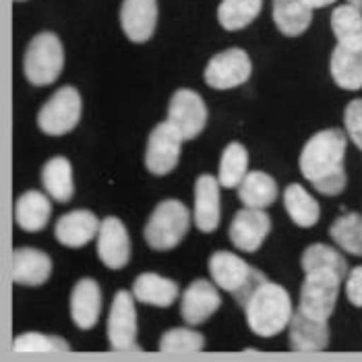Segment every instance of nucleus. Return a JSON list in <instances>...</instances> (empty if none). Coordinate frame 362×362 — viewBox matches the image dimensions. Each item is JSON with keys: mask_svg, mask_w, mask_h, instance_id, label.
<instances>
[{"mask_svg": "<svg viewBox=\"0 0 362 362\" xmlns=\"http://www.w3.org/2000/svg\"><path fill=\"white\" fill-rule=\"evenodd\" d=\"M209 274L222 290L230 292L238 300V305L259 281L265 279V274L251 267L238 255L228 251H216L209 257Z\"/></svg>", "mask_w": 362, "mask_h": 362, "instance_id": "obj_5", "label": "nucleus"}, {"mask_svg": "<svg viewBox=\"0 0 362 362\" xmlns=\"http://www.w3.org/2000/svg\"><path fill=\"white\" fill-rule=\"evenodd\" d=\"M98 257L110 269H122L131 259V238L124 223L108 216L100 223L98 232Z\"/></svg>", "mask_w": 362, "mask_h": 362, "instance_id": "obj_13", "label": "nucleus"}, {"mask_svg": "<svg viewBox=\"0 0 362 362\" xmlns=\"http://www.w3.org/2000/svg\"><path fill=\"white\" fill-rule=\"evenodd\" d=\"M120 25L131 42H147L158 25V0H124L120 8Z\"/></svg>", "mask_w": 362, "mask_h": 362, "instance_id": "obj_15", "label": "nucleus"}, {"mask_svg": "<svg viewBox=\"0 0 362 362\" xmlns=\"http://www.w3.org/2000/svg\"><path fill=\"white\" fill-rule=\"evenodd\" d=\"M348 2H350V4H354L356 8H361L362 11V0H348Z\"/></svg>", "mask_w": 362, "mask_h": 362, "instance_id": "obj_38", "label": "nucleus"}, {"mask_svg": "<svg viewBox=\"0 0 362 362\" xmlns=\"http://www.w3.org/2000/svg\"><path fill=\"white\" fill-rule=\"evenodd\" d=\"M52 274L50 255L37 249H17L11 255V279L21 286H42Z\"/></svg>", "mask_w": 362, "mask_h": 362, "instance_id": "obj_19", "label": "nucleus"}, {"mask_svg": "<svg viewBox=\"0 0 362 362\" xmlns=\"http://www.w3.org/2000/svg\"><path fill=\"white\" fill-rule=\"evenodd\" d=\"M191 226V211L176 199L162 201L145 223L143 236L153 251H172L182 243Z\"/></svg>", "mask_w": 362, "mask_h": 362, "instance_id": "obj_3", "label": "nucleus"}, {"mask_svg": "<svg viewBox=\"0 0 362 362\" xmlns=\"http://www.w3.org/2000/svg\"><path fill=\"white\" fill-rule=\"evenodd\" d=\"M238 199L245 207L265 209L278 199V182L265 172H249L238 187Z\"/></svg>", "mask_w": 362, "mask_h": 362, "instance_id": "obj_26", "label": "nucleus"}, {"mask_svg": "<svg viewBox=\"0 0 362 362\" xmlns=\"http://www.w3.org/2000/svg\"><path fill=\"white\" fill-rule=\"evenodd\" d=\"M252 64L240 48H228L216 54L205 66V83L214 89H232L251 79Z\"/></svg>", "mask_w": 362, "mask_h": 362, "instance_id": "obj_10", "label": "nucleus"}, {"mask_svg": "<svg viewBox=\"0 0 362 362\" xmlns=\"http://www.w3.org/2000/svg\"><path fill=\"white\" fill-rule=\"evenodd\" d=\"M133 294L143 305L168 308L178 298V284L158 274H141L133 284Z\"/></svg>", "mask_w": 362, "mask_h": 362, "instance_id": "obj_22", "label": "nucleus"}, {"mask_svg": "<svg viewBox=\"0 0 362 362\" xmlns=\"http://www.w3.org/2000/svg\"><path fill=\"white\" fill-rule=\"evenodd\" d=\"M300 265H303L305 274L310 269H332L344 278L348 276V263H346L344 255L332 249V247H327V245H321V243L310 245L305 249Z\"/></svg>", "mask_w": 362, "mask_h": 362, "instance_id": "obj_32", "label": "nucleus"}, {"mask_svg": "<svg viewBox=\"0 0 362 362\" xmlns=\"http://www.w3.org/2000/svg\"><path fill=\"white\" fill-rule=\"evenodd\" d=\"M329 236L341 251L362 257V216L361 214H344L329 226Z\"/></svg>", "mask_w": 362, "mask_h": 362, "instance_id": "obj_31", "label": "nucleus"}, {"mask_svg": "<svg viewBox=\"0 0 362 362\" xmlns=\"http://www.w3.org/2000/svg\"><path fill=\"white\" fill-rule=\"evenodd\" d=\"M222 305V296L216 288V281L195 279L189 284V288L182 294L180 300V315L189 325L205 323Z\"/></svg>", "mask_w": 362, "mask_h": 362, "instance_id": "obj_14", "label": "nucleus"}, {"mask_svg": "<svg viewBox=\"0 0 362 362\" xmlns=\"http://www.w3.org/2000/svg\"><path fill=\"white\" fill-rule=\"evenodd\" d=\"M182 133L170 122H160L145 147V168L156 176H166L174 168L178 166L180 160V147H182Z\"/></svg>", "mask_w": 362, "mask_h": 362, "instance_id": "obj_9", "label": "nucleus"}, {"mask_svg": "<svg viewBox=\"0 0 362 362\" xmlns=\"http://www.w3.org/2000/svg\"><path fill=\"white\" fill-rule=\"evenodd\" d=\"M15 352H69L71 346L58 335H44L29 332L13 339Z\"/></svg>", "mask_w": 362, "mask_h": 362, "instance_id": "obj_33", "label": "nucleus"}, {"mask_svg": "<svg viewBox=\"0 0 362 362\" xmlns=\"http://www.w3.org/2000/svg\"><path fill=\"white\" fill-rule=\"evenodd\" d=\"M102 313V290L95 279H79L71 294V317L79 329H91Z\"/></svg>", "mask_w": 362, "mask_h": 362, "instance_id": "obj_20", "label": "nucleus"}, {"mask_svg": "<svg viewBox=\"0 0 362 362\" xmlns=\"http://www.w3.org/2000/svg\"><path fill=\"white\" fill-rule=\"evenodd\" d=\"M307 278L300 286V310L315 319L327 321L334 313L337 296H339V284L344 276L332 269H310L305 274Z\"/></svg>", "mask_w": 362, "mask_h": 362, "instance_id": "obj_6", "label": "nucleus"}, {"mask_svg": "<svg viewBox=\"0 0 362 362\" xmlns=\"http://www.w3.org/2000/svg\"><path fill=\"white\" fill-rule=\"evenodd\" d=\"M220 180L201 174L195 182V226L203 234H211L220 226Z\"/></svg>", "mask_w": 362, "mask_h": 362, "instance_id": "obj_18", "label": "nucleus"}, {"mask_svg": "<svg viewBox=\"0 0 362 362\" xmlns=\"http://www.w3.org/2000/svg\"><path fill=\"white\" fill-rule=\"evenodd\" d=\"M346 296L354 307L362 308V265L352 267L346 278Z\"/></svg>", "mask_w": 362, "mask_h": 362, "instance_id": "obj_36", "label": "nucleus"}, {"mask_svg": "<svg viewBox=\"0 0 362 362\" xmlns=\"http://www.w3.org/2000/svg\"><path fill=\"white\" fill-rule=\"evenodd\" d=\"M168 120L182 133L185 141L195 139L207 124V106L193 89H178L170 100Z\"/></svg>", "mask_w": 362, "mask_h": 362, "instance_id": "obj_11", "label": "nucleus"}, {"mask_svg": "<svg viewBox=\"0 0 362 362\" xmlns=\"http://www.w3.org/2000/svg\"><path fill=\"white\" fill-rule=\"evenodd\" d=\"M100 220L89 209H75L58 218L54 228L56 240L69 249H81L100 232Z\"/></svg>", "mask_w": 362, "mask_h": 362, "instance_id": "obj_17", "label": "nucleus"}, {"mask_svg": "<svg viewBox=\"0 0 362 362\" xmlns=\"http://www.w3.org/2000/svg\"><path fill=\"white\" fill-rule=\"evenodd\" d=\"M62 66H64V50L58 35L50 31L37 33L29 42L23 58L25 79L35 87L52 85L60 77Z\"/></svg>", "mask_w": 362, "mask_h": 362, "instance_id": "obj_4", "label": "nucleus"}, {"mask_svg": "<svg viewBox=\"0 0 362 362\" xmlns=\"http://www.w3.org/2000/svg\"><path fill=\"white\" fill-rule=\"evenodd\" d=\"M240 307L245 308L249 327L259 337L281 334L290 325V319L294 315L288 290L267 278L252 288Z\"/></svg>", "mask_w": 362, "mask_h": 362, "instance_id": "obj_2", "label": "nucleus"}, {"mask_svg": "<svg viewBox=\"0 0 362 362\" xmlns=\"http://www.w3.org/2000/svg\"><path fill=\"white\" fill-rule=\"evenodd\" d=\"M329 71L337 87L348 91L362 89V50L335 46L329 60Z\"/></svg>", "mask_w": 362, "mask_h": 362, "instance_id": "obj_23", "label": "nucleus"}, {"mask_svg": "<svg viewBox=\"0 0 362 362\" xmlns=\"http://www.w3.org/2000/svg\"><path fill=\"white\" fill-rule=\"evenodd\" d=\"M332 29L339 46L362 50V11L354 4H341L332 13Z\"/></svg>", "mask_w": 362, "mask_h": 362, "instance_id": "obj_27", "label": "nucleus"}, {"mask_svg": "<svg viewBox=\"0 0 362 362\" xmlns=\"http://www.w3.org/2000/svg\"><path fill=\"white\" fill-rule=\"evenodd\" d=\"M307 6L310 8H323V6H327V4H334L335 0H303Z\"/></svg>", "mask_w": 362, "mask_h": 362, "instance_id": "obj_37", "label": "nucleus"}, {"mask_svg": "<svg viewBox=\"0 0 362 362\" xmlns=\"http://www.w3.org/2000/svg\"><path fill=\"white\" fill-rule=\"evenodd\" d=\"M205 346V337L187 327L170 329L160 337L162 352H201Z\"/></svg>", "mask_w": 362, "mask_h": 362, "instance_id": "obj_34", "label": "nucleus"}, {"mask_svg": "<svg viewBox=\"0 0 362 362\" xmlns=\"http://www.w3.org/2000/svg\"><path fill=\"white\" fill-rule=\"evenodd\" d=\"M17 2H21V0H17Z\"/></svg>", "mask_w": 362, "mask_h": 362, "instance_id": "obj_39", "label": "nucleus"}, {"mask_svg": "<svg viewBox=\"0 0 362 362\" xmlns=\"http://www.w3.org/2000/svg\"><path fill=\"white\" fill-rule=\"evenodd\" d=\"M52 216V205L48 197L40 191H28L15 203V222L25 232L44 230Z\"/></svg>", "mask_w": 362, "mask_h": 362, "instance_id": "obj_21", "label": "nucleus"}, {"mask_svg": "<svg viewBox=\"0 0 362 362\" xmlns=\"http://www.w3.org/2000/svg\"><path fill=\"white\" fill-rule=\"evenodd\" d=\"M42 185L46 193L58 203H69L75 195V185H73V168L71 162L62 156H56L48 160L42 168Z\"/></svg>", "mask_w": 362, "mask_h": 362, "instance_id": "obj_24", "label": "nucleus"}, {"mask_svg": "<svg viewBox=\"0 0 362 362\" xmlns=\"http://www.w3.org/2000/svg\"><path fill=\"white\" fill-rule=\"evenodd\" d=\"M247 168H249V151L245 149V145H240L238 141L228 143L220 160V174H218L220 185L226 189L240 187V182L249 174Z\"/></svg>", "mask_w": 362, "mask_h": 362, "instance_id": "obj_29", "label": "nucleus"}, {"mask_svg": "<svg viewBox=\"0 0 362 362\" xmlns=\"http://www.w3.org/2000/svg\"><path fill=\"white\" fill-rule=\"evenodd\" d=\"M313 21V8L303 0H274V23L276 28L288 35H303Z\"/></svg>", "mask_w": 362, "mask_h": 362, "instance_id": "obj_25", "label": "nucleus"}, {"mask_svg": "<svg viewBox=\"0 0 362 362\" xmlns=\"http://www.w3.org/2000/svg\"><path fill=\"white\" fill-rule=\"evenodd\" d=\"M272 230V220L263 209L245 207L240 209L230 223V240L236 249L245 252H255L261 249L267 234Z\"/></svg>", "mask_w": 362, "mask_h": 362, "instance_id": "obj_12", "label": "nucleus"}, {"mask_svg": "<svg viewBox=\"0 0 362 362\" xmlns=\"http://www.w3.org/2000/svg\"><path fill=\"white\" fill-rule=\"evenodd\" d=\"M346 145L344 131L325 129L313 135L300 151V172L321 195H339L346 189Z\"/></svg>", "mask_w": 362, "mask_h": 362, "instance_id": "obj_1", "label": "nucleus"}, {"mask_svg": "<svg viewBox=\"0 0 362 362\" xmlns=\"http://www.w3.org/2000/svg\"><path fill=\"white\" fill-rule=\"evenodd\" d=\"M263 8V0H222L218 6V21L228 31L251 25Z\"/></svg>", "mask_w": 362, "mask_h": 362, "instance_id": "obj_30", "label": "nucleus"}, {"mask_svg": "<svg viewBox=\"0 0 362 362\" xmlns=\"http://www.w3.org/2000/svg\"><path fill=\"white\" fill-rule=\"evenodd\" d=\"M346 135L362 151V100H352L344 110Z\"/></svg>", "mask_w": 362, "mask_h": 362, "instance_id": "obj_35", "label": "nucleus"}, {"mask_svg": "<svg viewBox=\"0 0 362 362\" xmlns=\"http://www.w3.org/2000/svg\"><path fill=\"white\" fill-rule=\"evenodd\" d=\"M329 346L327 321L315 319L300 308L290 319V348L294 352H321Z\"/></svg>", "mask_w": 362, "mask_h": 362, "instance_id": "obj_16", "label": "nucleus"}, {"mask_svg": "<svg viewBox=\"0 0 362 362\" xmlns=\"http://www.w3.org/2000/svg\"><path fill=\"white\" fill-rule=\"evenodd\" d=\"M284 205L290 216V220L300 226V228H310L319 222L321 207L319 203L308 195L307 189L303 185H288L284 191Z\"/></svg>", "mask_w": 362, "mask_h": 362, "instance_id": "obj_28", "label": "nucleus"}, {"mask_svg": "<svg viewBox=\"0 0 362 362\" xmlns=\"http://www.w3.org/2000/svg\"><path fill=\"white\" fill-rule=\"evenodd\" d=\"M81 120V95L75 87L64 85L42 106L37 114V127L50 137L71 133Z\"/></svg>", "mask_w": 362, "mask_h": 362, "instance_id": "obj_7", "label": "nucleus"}, {"mask_svg": "<svg viewBox=\"0 0 362 362\" xmlns=\"http://www.w3.org/2000/svg\"><path fill=\"white\" fill-rule=\"evenodd\" d=\"M135 294L129 290H118L112 300L108 315V344L116 352H139L137 344V310H135Z\"/></svg>", "mask_w": 362, "mask_h": 362, "instance_id": "obj_8", "label": "nucleus"}]
</instances>
